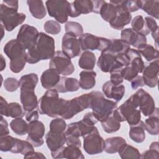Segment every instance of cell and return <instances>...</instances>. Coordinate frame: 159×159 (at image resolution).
<instances>
[{
	"instance_id": "cell-1",
	"label": "cell",
	"mask_w": 159,
	"mask_h": 159,
	"mask_svg": "<svg viewBox=\"0 0 159 159\" xmlns=\"http://www.w3.org/2000/svg\"><path fill=\"white\" fill-rule=\"evenodd\" d=\"M54 39L40 32L35 44L26 50V61L28 63L35 64L40 60L51 59L55 53Z\"/></svg>"
},
{
	"instance_id": "cell-2",
	"label": "cell",
	"mask_w": 159,
	"mask_h": 159,
	"mask_svg": "<svg viewBox=\"0 0 159 159\" xmlns=\"http://www.w3.org/2000/svg\"><path fill=\"white\" fill-rule=\"evenodd\" d=\"M58 93L54 88L47 89L39 100L37 107L40 114L57 117L64 114L67 100L59 98Z\"/></svg>"
},
{
	"instance_id": "cell-3",
	"label": "cell",
	"mask_w": 159,
	"mask_h": 159,
	"mask_svg": "<svg viewBox=\"0 0 159 159\" xmlns=\"http://www.w3.org/2000/svg\"><path fill=\"white\" fill-rule=\"evenodd\" d=\"M90 94V109L98 121L102 122L117 108L115 101L104 98V94L98 91H93Z\"/></svg>"
},
{
	"instance_id": "cell-4",
	"label": "cell",
	"mask_w": 159,
	"mask_h": 159,
	"mask_svg": "<svg viewBox=\"0 0 159 159\" xmlns=\"http://www.w3.org/2000/svg\"><path fill=\"white\" fill-rule=\"evenodd\" d=\"M4 52L10 59L9 68L12 72H20L26 64V50L17 39L8 41L4 47Z\"/></svg>"
},
{
	"instance_id": "cell-5",
	"label": "cell",
	"mask_w": 159,
	"mask_h": 159,
	"mask_svg": "<svg viewBox=\"0 0 159 159\" xmlns=\"http://www.w3.org/2000/svg\"><path fill=\"white\" fill-rule=\"evenodd\" d=\"M138 108L139 106L136 97L133 94L115 111L118 114L121 122L127 121L130 126L137 124L141 120V112Z\"/></svg>"
},
{
	"instance_id": "cell-6",
	"label": "cell",
	"mask_w": 159,
	"mask_h": 159,
	"mask_svg": "<svg viewBox=\"0 0 159 159\" xmlns=\"http://www.w3.org/2000/svg\"><path fill=\"white\" fill-rule=\"evenodd\" d=\"M25 18V14L18 12V8L8 6L4 3L1 4L0 20L7 31H12L16 27L22 24Z\"/></svg>"
},
{
	"instance_id": "cell-7",
	"label": "cell",
	"mask_w": 159,
	"mask_h": 159,
	"mask_svg": "<svg viewBox=\"0 0 159 159\" xmlns=\"http://www.w3.org/2000/svg\"><path fill=\"white\" fill-rule=\"evenodd\" d=\"M47 11L50 17L60 24L67 22L70 11L71 3L68 1H47Z\"/></svg>"
},
{
	"instance_id": "cell-8",
	"label": "cell",
	"mask_w": 159,
	"mask_h": 159,
	"mask_svg": "<svg viewBox=\"0 0 159 159\" xmlns=\"http://www.w3.org/2000/svg\"><path fill=\"white\" fill-rule=\"evenodd\" d=\"M78 39L83 51L97 50L104 52L107 51L111 43L109 39L98 37L90 33L83 34Z\"/></svg>"
},
{
	"instance_id": "cell-9",
	"label": "cell",
	"mask_w": 159,
	"mask_h": 159,
	"mask_svg": "<svg viewBox=\"0 0 159 159\" xmlns=\"http://www.w3.org/2000/svg\"><path fill=\"white\" fill-rule=\"evenodd\" d=\"M89 108H90L89 93L67 100L65 112L61 117L65 120H68L79 112Z\"/></svg>"
},
{
	"instance_id": "cell-10",
	"label": "cell",
	"mask_w": 159,
	"mask_h": 159,
	"mask_svg": "<svg viewBox=\"0 0 159 159\" xmlns=\"http://www.w3.org/2000/svg\"><path fill=\"white\" fill-rule=\"evenodd\" d=\"M49 68L55 70L60 75L68 76L75 71L71 58L62 51H56L49 61Z\"/></svg>"
},
{
	"instance_id": "cell-11",
	"label": "cell",
	"mask_w": 159,
	"mask_h": 159,
	"mask_svg": "<svg viewBox=\"0 0 159 159\" xmlns=\"http://www.w3.org/2000/svg\"><path fill=\"white\" fill-rule=\"evenodd\" d=\"M83 137V148L90 155L102 153L104 148V140L100 135L96 127Z\"/></svg>"
},
{
	"instance_id": "cell-12",
	"label": "cell",
	"mask_w": 159,
	"mask_h": 159,
	"mask_svg": "<svg viewBox=\"0 0 159 159\" xmlns=\"http://www.w3.org/2000/svg\"><path fill=\"white\" fill-rule=\"evenodd\" d=\"M97 66L104 73H111L124 67L119 55L109 52H101L97 61Z\"/></svg>"
},
{
	"instance_id": "cell-13",
	"label": "cell",
	"mask_w": 159,
	"mask_h": 159,
	"mask_svg": "<svg viewBox=\"0 0 159 159\" xmlns=\"http://www.w3.org/2000/svg\"><path fill=\"white\" fill-rule=\"evenodd\" d=\"M116 6L117 14L115 18L109 22L110 26L116 30H122L132 20V15L123 4V1H110Z\"/></svg>"
},
{
	"instance_id": "cell-14",
	"label": "cell",
	"mask_w": 159,
	"mask_h": 159,
	"mask_svg": "<svg viewBox=\"0 0 159 159\" xmlns=\"http://www.w3.org/2000/svg\"><path fill=\"white\" fill-rule=\"evenodd\" d=\"M39 35V32L36 27L26 24L20 27L16 39L27 50L35 44Z\"/></svg>"
},
{
	"instance_id": "cell-15",
	"label": "cell",
	"mask_w": 159,
	"mask_h": 159,
	"mask_svg": "<svg viewBox=\"0 0 159 159\" xmlns=\"http://www.w3.org/2000/svg\"><path fill=\"white\" fill-rule=\"evenodd\" d=\"M45 127L43 123L39 120L32 121L28 124V135L26 140L32 144L34 147L42 146L44 140Z\"/></svg>"
},
{
	"instance_id": "cell-16",
	"label": "cell",
	"mask_w": 159,
	"mask_h": 159,
	"mask_svg": "<svg viewBox=\"0 0 159 159\" xmlns=\"http://www.w3.org/2000/svg\"><path fill=\"white\" fill-rule=\"evenodd\" d=\"M62 52L70 58H73L80 55L81 48L79 39L75 35L66 32L61 40Z\"/></svg>"
},
{
	"instance_id": "cell-17",
	"label": "cell",
	"mask_w": 159,
	"mask_h": 159,
	"mask_svg": "<svg viewBox=\"0 0 159 159\" xmlns=\"http://www.w3.org/2000/svg\"><path fill=\"white\" fill-rule=\"evenodd\" d=\"M139 108L144 116H149L155 110V103L152 96L143 89L140 88L134 93Z\"/></svg>"
},
{
	"instance_id": "cell-18",
	"label": "cell",
	"mask_w": 159,
	"mask_h": 159,
	"mask_svg": "<svg viewBox=\"0 0 159 159\" xmlns=\"http://www.w3.org/2000/svg\"><path fill=\"white\" fill-rule=\"evenodd\" d=\"M0 112L2 116L14 119L22 118L25 114V111L20 104L15 102L8 103L2 96L0 97Z\"/></svg>"
},
{
	"instance_id": "cell-19",
	"label": "cell",
	"mask_w": 159,
	"mask_h": 159,
	"mask_svg": "<svg viewBox=\"0 0 159 159\" xmlns=\"http://www.w3.org/2000/svg\"><path fill=\"white\" fill-rule=\"evenodd\" d=\"M120 39L127 43L129 45L139 49L147 44L146 36L135 31L132 28L122 29L120 33Z\"/></svg>"
},
{
	"instance_id": "cell-20",
	"label": "cell",
	"mask_w": 159,
	"mask_h": 159,
	"mask_svg": "<svg viewBox=\"0 0 159 159\" xmlns=\"http://www.w3.org/2000/svg\"><path fill=\"white\" fill-rule=\"evenodd\" d=\"M159 74L158 59L152 61L145 66L142 71V77L145 84L149 88H155L158 84Z\"/></svg>"
},
{
	"instance_id": "cell-21",
	"label": "cell",
	"mask_w": 159,
	"mask_h": 159,
	"mask_svg": "<svg viewBox=\"0 0 159 159\" xmlns=\"http://www.w3.org/2000/svg\"><path fill=\"white\" fill-rule=\"evenodd\" d=\"M51 155L53 158H68V159H84V156L80 147L71 145L62 146L58 149L51 152Z\"/></svg>"
},
{
	"instance_id": "cell-22",
	"label": "cell",
	"mask_w": 159,
	"mask_h": 159,
	"mask_svg": "<svg viewBox=\"0 0 159 159\" xmlns=\"http://www.w3.org/2000/svg\"><path fill=\"white\" fill-rule=\"evenodd\" d=\"M20 99L24 109L28 112L34 110L38 106L39 101L35 93V89H20Z\"/></svg>"
},
{
	"instance_id": "cell-23",
	"label": "cell",
	"mask_w": 159,
	"mask_h": 159,
	"mask_svg": "<svg viewBox=\"0 0 159 159\" xmlns=\"http://www.w3.org/2000/svg\"><path fill=\"white\" fill-rule=\"evenodd\" d=\"M103 94L108 99H112L116 102L120 101L125 94V87L123 84L116 85L110 81L105 82L102 87Z\"/></svg>"
},
{
	"instance_id": "cell-24",
	"label": "cell",
	"mask_w": 159,
	"mask_h": 159,
	"mask_svg": "<svg viewBox=\"0 0 159 159\" xmlns=\"http://www.w3.org/2000/svg\"><path fill=\"white\" fill-rule=\"evenodd\" d=\"M94 127L95 125L90 126L81 120L69 124L65 131V136L73 135L78 137H84L90 133Z\"/></svg>"
},
{
	"instance_id": "cell-25",
	"label": "cell",
	"mask_w": 159,
	"mask_h": 159,
	"mask_svg": "<svg viewBox=\"0 0 159 159\" xmlns=\"http://www.w3.org/2000/svg\"><path fill=\"white\" fill-rule=\"evenodd\" d=\"M93 1L90 0L75 1L71 3L69 16L76 17L81 14H86L93 12Z\"/></svg>"
},
{
	"instance_id": "cell-26",
	"label": "cell",
	"mask_w": 159,
	"mask_h": 159,
	"mask_svg": "<svg viewBox=\"0 0 159 159\" xmlns=\"http://www.w3.org/2000/svg\"><path fill=\"white\" fill-rule=\"evenodd\" d=\"M79 88V81L76 78H68L65 76L60 77L59 82L54 88L60 93L77 91Z\"/></svg>"
},
{
	"instance_id": "cell-27",
	"label": "cell",
	"mask_w": 159,
	"mask_h": 159,
	"mask_svg": "<svg viewBox=\"0 0 159 159\" xmlns=\"http://www.w3.org/2000/svg\"><path fill=\"white\" fill-rule=\"evenodd\" d=\"M60 74L54 69L48 68L45 70L40 77L42 87L46 89L54 88L60 80Z\"/></svg>"
},
{
	"instance_id": "cell-28",
	"label": "cell",
	"mask_w": 159,
	"mask_h": 159,
	"mask_svg": "<svg viewBox=\"0 0 159 159\" xmlns=\"http://www.w3.org/2000/svg\"><path fill=\"white\" fill-rule=\"evenodd\" d=\"M120 119L115 109L103 121L101 122V126L104 132L108 134L114 133L120 128Z\"/></svg>"
},
{
	"instance_id": "cell-29",
	"label": "cell",
	"mask_w": 159,
	"mask_h": 159,
	"mask_svg": "<svg viewBox=\"0 0 159 159\" xmlns=\"http://www.w3.org/2000/svg\"><path fill=\"white\" fill-rule=\"evenodd\" d=\"M66 137L65 133L58 134L48 131L45 135L47 145L51 152L55 151L65 143Z\"/></svg>"
},
{
	"instance_id": "cell-30",
	"label": "cell",
	"mask_w": 159,
	"mask_h": 159,
	"mask_svg": "<svg viewBox=\"0 0 159 159\" xmlns=\"http://www.w3.org/2000/svg\"><path fill=\"white\" fill-rule=\"evenodd\" d=\"M96 73L93 70H83L80 73V87L84 90L93 88L96 84Z\"/></svg>"
},
{
	"instance_id": "cell-31",
	"label": "cell",
	"mask_w": 159,
	"mask_h": 159,
	"mask_svg": "<svg viewBox=\"0 0 159 159\" xmlns=\"http://www.w3.org/2000/svg\"><path fill=\"white\" fill-rule=\"evenodd\" d=\"M145 130L151 135H157L159 133V112L158 108L145 119L144 122Z\"/></svg>"
},
{
	"instance_id": "cell-32",
	"label": "cell",
	"mask_w": 159,
	"mask_h": 159,
	"mask_svg": "<svg viewBox=\"0 0 159 159\" xmlns=\"http://www.w3.org/2000/svg\"><path fill=\"white\" fill-rule=\"evenodd\" d=\"M126 55L129 60V65L136 70L139 73H142L145 65L139 51L130 48L127 51Z\"/></svg>"
},
{
	"instance_id": "cell-33",
	"label": "cell",
	"mask_w": 159,
	"mask_h": 159,
	"mask_svg": "<svg viewBox=\"0 0 159 159\" xmlns=\"http://www.w3.org/2000/svg\"><path fill=\"white\" fill-rule=\"evenodd\" d=\"M96 57L93 52L89 50L83 51L78 60V66L84 70H93L95 66Z\"/></svg>"
},
{
	"instance_id": "cell-34",
	"label": "cell",
	"mask_w": 159,
	"mask_h": 159,
	"mask_svg": "<svg viewBox=\"0 0 159 159\" xmlns=\"http://www.w3.org/2000/svg\"><path fill=\"white\" fill-rule=\"evenodd\" d=\"M27 4L29 7V12L34 17L41 19L45 17L47 10L42 1L28 0L27 1Z\"/></svg>"
},
{
	"instance_id": "cell-35",
	"label": "cell",
	"mask_w": 159,
	"mask_h": 159,
	"mask_svg": "<svg viewBox=\"0 0 159 159\" xmlns=\"http://www.w3.org/2000/svg\"><path fill=\"white\" fill-rule=\"evenodd\" d=\"M126 143L125 140L122 137H111L104 140V150L109 154L118 152L120 147Z\"/></svg>"
},
{
	"instance_id": "cell-36",
	"label": "cell",
	"mask_w": 159,
	"mask_h": 159,
	"mask_svg": "<svg viewBox=\"0 0 159 159\" xmlns=\"http://www.w3.org/2000/svg\"><path fill=\"white\" fill-rule=\"evenodd\" d=\"M144 122L140 120L135 125H130L129 132L130 139L136 143H142L145 139Z\"/></svg>"
},
{
	"instance_id": "cell-37",
	"label": "cell",
	"mask_w": 159,
	"mask_h": 159,
	"mask_svg": "<svg viewBox=\"0 0 159 159\" xmlns=\"http://www.w3.org/2000/svg\"><path fill=\"white\" fill-rule=\"evenodd\" d=\"M140 9L152 16L153 18H159V1L144 0L140 1Z\"/></svg>"
},
{
	"instance_id": "cell-38",
	"label": "cell",
	"mask_w": 159,
	"mask_h": 159,
	"mask_svg": "<svg viewBox=\"0 0 159 159\" xmlns=\"http://www.w3.org/2000/svg\"><path fill=\"white\" fill-rule=\"evenodd\" d=\"M110 40V45L106 52H109L115 55H121L125 53L130 48V45L121 39H111Z\"/></svg>"
},
{
	"instance_id": "cell-39",
	"label": "cell",
	"mask_w": 159,
	"mask_h": 159,
	"mask_svg": "<svg viewBox=\"0 0 159 159\" xmlns=\"http://www.w3.org/2000/svg\"><path fill=\"white\" fill-rule=\"evenodd\" d=\"M118 153L122 159H139L141 155L137 148L127 143L120 147Z\"/></svg>"
},
{
	"instance_id": "cell-40",
	"label": "cell",
	"mask_w": 159,
	"mask_h": 159,
	"mask_svg": "<svg viewBox=\"0 0 159 159\" xmlns=\"http://www.w3.org/2000/svg\"><path fill=\"white\" fill-rule=\"evenodd\" d=\"M99 14L101 15L103 20L109 23L116 16L117 10L116 6L111 2H107L106 1L101 7Z\"/></svg>"
},
{
	"instance_id": "cell-41",
	"label": "cell",
	"mask_w": 159,
	"mask_h": 159,
	"mask_svg": "<svg viewBox=\"0 0 159 159\" xmlns=\"http://www.w3.org/2000/svg\"><path fill=\"white\" fill-rule=\"evenodd\" d=\"M38 81L39 77L36 73H32L23 75L19 80L20 89L27 88L35 89Z\"/></svg>"
},
{
	"instance_id": "cell-42",
	"label": "cell",
	"mask_w": 159,
	"mask_h": 159,
	"mask_svg": "<svg viewBox=\"0 0 159 159\" xmlns=\"http://www.w3.org/2000/svg\"><path fill=\"white\" fill-rule=\"evenodd\" d=\"M12 130L18 135H24L27 134L28 124L22 117L15 118L10 122Z\"/></svg>"
},
{
	"instance_id": "cell-43",
	"label": "cell",
	"mask_w": 159,
	"mask_h": 159,
	"mask_svg": "<svg viewBox=\"0 0 159 159\" xmlns=\"http://www.w3.org/2000/svg\"><path fill=\"white\" fill-rule=\"evenodd\" d=\"M132 29L135 31L146 36L148 35L150 32L148 29L145 20L142 16L138 15L132 20L131 22Z\"/></svg>"
},
{
	"instance_id": "cell-44",
	"label": "cell",
	"mask_w": 159,
	"mask_h": 159,
	"mask_svg": "<svg viewBox=\"0 0 159 159\" xmlns=\"http://www.w3.org/2000/svg\"><path fill=\"white\" fill-rule=\"evenodd\" d=\"M141 55L147 61H152L158 59L159 53L158 49L155 48L150 44H146L140 48L138 49Z\"/></svg>"
},
{
	"instance_id": "cell-45",
	"label": "cell",
	"mask_w": 159,
	"mask_h": 159,
	"mask_svg": "<svg viewBox=\"0 0 159 159\" xmlns=\"http://www.w3.org/2000/svg\"><path fill=\"white\" fill-rule=\"evenodd\" d=\"M49 127V131L52 132L62 134L65 133L66 129V123L63 118L57 117L50 121Z\"/></svg>"
},
{
	"instance_id": "cell-46",
	"label": "cell",
	"mask_w": 159,
	"mask_h": 159,
	"mask_svg": "<svg viewBox=\"0 0 159 159\" xmlns=\"http://www.w3.org/2000/svg\"><path fill=\"white\" fill-rule=\"evenodd\" d=\"M16 139L11 135H7L1 137L0 150L1 152H11L14 148L16 143Z\"/></svg>"
},
{
	"instance_id": "cell-47",
	"label": "cell",
	"mask_w": 159,
	"mask_h": 159,
	"mask_svg": "<svg viewBox=\"0 0 159 159\" xmlns=\"http://www.w3.org/2000/svg\"><path fill=\"white\" fill-rule=\"evenodd\" d=\"M145 22L148 29L150 30V33L152 34V36L154 39L156 45H158V25L157 21L155 20L154 18L147 16L145 17Z\"/></svg>"
},
{
	"instance_id": "cell-48",
	"label": "cell",
	"mask_w": 159,
	"mask_h": 159,
	"mask_svg": "<svg viewBox=\"0 0 159 159\" xmlns=\"http://www.w3.org/2000/svg\"><path fill=\"white\" fill-rule=\"evenodd\" d=\"M159 158V147L158 142H153L151 143L149 149L143 152L140 155V158Z\"/></svg>"
},
{
	"instance_id": "cell-49",
	"label": "cell",
	"mask_w": 159,
	"mask_h": 159,
	"mask_svg": "<svg viewBox=\"0 0 159 159\" xmlns=\"http://www.w3.org/2000/svg\"><path fill=\"white\" fill-rule=\"evenodd\" d=\"M66 32H70L77 37H80L83 34V28L81 24L74 21H68L65 24Z\"/></svg>"
},
{
	"instance_id": "cell-50",
	"label": "cell",
	"mask_w": 159,
	"mask_h": 159,
	"mask_svg": "<svg viewBox=\"0 0 159 159\" xmlns=\"http://www.w3.org/2000/svg\"><path fill=\"white\" fill-rule=\"evenodd\" d=\"M43 29L45 31L49 34L57 35L61 31V25L57 21L49 20L44 23Z\"/></svg>"
},
{
	"instance_id": "cell-51",
	"label": "cell",
	"mask_w": 159,
	"mask_h": 159,
	"mask_svg": "<svg viewBox=\"0 0 159 159\" xmlns=\"http://www.w3.org/2000/svg\"><path fill=\"white\" fill-rule=\"evenodd\" d=\"M120 73L123 79L128 81H131L137 75H139L138 71L130 65L123 67L120 70Z\"/></svg>"
},
{
	"instance_id": "cell-52",
	"label": "cell",
	"mask_w": 159,
	"mask_h": 159,
	"mask_svg": "<svg viewBox=\"0 0 159 159\" xmlns=\"http://www.w3.org/2000/svg\"><path fill=\"white\" fill-rule=\"evenodd\" d=\"M4 87L7 91L14 92L20 87L19 82L15 78L9 77L4 80Z\"/></svg>"
},
{
	"instance_id": "cell-53",
	"label": "cell",
	"mask_w": 159,
	"mask_h": 159,
	"mask_svg": "<svg viewBox=\"0 0 159 159\" xmlns=\"http://www.w3.org/2000/svg\"><path fill=\"white\" fill-rule=\"evenodd\" d=\"M123 4L130 12H136L140 9V1H123Z\"/></svg>"
},
{
	"instance_id": "cell-54",
	"label": "cell",
	"mask_w": 159,
	"mask_h": 159,
	"mask_svg": "<svg viewBox=\"0 0 159 159\" xmlns=\"http://www.w3.org/2000/svg\"><path fill=\"white\" fill-rule=\"evenodd\" d=\"M110 73H111L110 81L112 84H116V85H119L123 83L124 79L120 73V70L112 71Z\"/></svg>"
},
{
	"instance_id": "cell-55",
	"label": "cell",
	"mask_w": 159,
	"mask_h": 159,
	"mask_svg": "<svg viewBox=\"0 0 159 159\" xmlns=\"http://www.w3.org/2000/svg\"><path fill=\"white\" fill-rule=\"evenodd\" d=\"M65 143L66 145H71V146H76L78 147H81V142L80 139V137H75L73 135H68L65 136Z\"/></svg>"
},
{
	"instance_id": "cell-56",
	"label": "cell",
	"mask_w": 159,
	"mask_h": 159,
	"mask_svg": "<svg viewBox=\"0 0 159 159\" xmlns=\"http://www.w3.org/2000/svg\"><path fill=\"white\" fill-rule=\"evenodd\" d=\"M82 120L86 124L90 126H94L95 124L98 122L96 117L94 116L92 112H89L86 113L83 117Z\"/></svg>"
},
{
	"instance_id": "cell-57",
	"label": "cell",
	"mask_w": 159,
	"mask_h": 159,
	"mask_svg": "<svg viewBox=\"0 0 159 159\" xmlns=\"http://www.w3.org/2000/svg\"><path fill=\"white\" fill-rule=\"evenodd\" d=\"M0 135L1 137L7 135L9 134V130L8 129V123L7 120L3 117V116L1 115V121H0Z\"/></svg>"
},
{
	"instance_id": "cell-58",
	"label": "cell",
	"mask_w": 159,
	"mask_h": 159,
	"mask_svg": "<svg viewBox=\"0 0 159 159\" xmlns=\"http://www.w3.org/2000/svg\"><path fill=\"white\" fill-rule=\"evenodd\" d=\"M130 83L131 87L133 89H137L138 88L142 87L145 85L143 80V77L141 75H137L130 81Z\"/></svg>"
},
{
	"instance_id": "cell-59",
	"label": "cell",
	"mask_w": 159,
	"mask_h": 159,
	"mask_svg": "<svg viewBox=\"0 0 159 159\" xmlns=\"http://www.w3.org/2000/svg\"><path fill=\"white\" fill-rule=\"evenodd\" d=\"M39 111L37 110H33L27 112L25 114V119L28 122L37 120L39 119Z\"/></svg>"
},
{
	"instance_id": "cell-60",
	"label": "cell",
	"mask_w": 159,
	"mask_h": 159,
	"mask_svg": "<svg viewBox=\"0 0 159 159\" xmlns=\"http://www.w3.org/2000/svg\"><path fill=\"white\" fill-rule=\"evenodd\" d=\"M93 1V12L96 13V14H99V11L104 4V3L106 2L105 1L102 0H99V1Z\"/></svg>"
},
{
	"instance_id": "cell-61",
	"label": "cell",
	"mask_w": 159,
	"mask_h": 159,
	"mask_svg": "<svg viewBox=\"0 0 159 159\" xmlns=\"http://www.w3.org/2000/svg\"><path fill=\"white\" fill-rule=\"evenodd\" d=\"M46 158L45 156L40 152H35L30 153L29 155H28L25 158Z\"/></svg>"
},
{
	"instance_id": "cell-62",
	"label": "cell",
	"mask_w": 159,
	"mask_h": 159,
	"mask_svg": "<svg viewBox=\"0 0 159 159\" xmlns=\"http://www.w3.org/2000/svg\"><path fill=\"white\" fill-rule=\"evenodd\" d=\"M1 56V71H3L4 70V68H6V60L4 58V57L2 56V54L0 55Z\"/></svg>"
},
{
	"instance_id": "cell-63",
	"label": "cell",
	"mask_w": 159,
	"mask_h": 159,
	"mask_svg": "<svg viewBox=\"0 0 159 159\" xmlns=\"http://www.w3.org/2000/svg\"><path fill=\"white\" fill-rule=\"evenodd\" d=\"M1 29H2V36H1V39H2V37H4V30H5L4 27L3 26V25L2 24H1Z\"/></svg>"
}]
</instances>
